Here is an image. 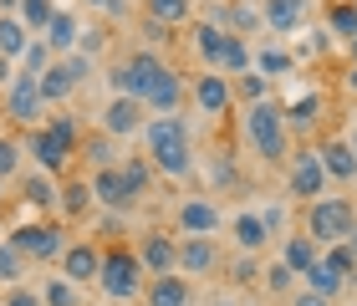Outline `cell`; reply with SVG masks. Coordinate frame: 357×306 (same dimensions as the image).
I'll list each match as a JSON object with an SVG mask.
<instances>
[{
  "label": "cell",
  "instance_id": "cell-56",
  "mask_svg": "<svg viewBox=\"0 0 357 306\" xmlns=\"http://www.w3.org/2000/svg\"><path fill=\"white\" fill-rule=\"evenodd\" d=\"M15 72H21V67H15V61H10V56H0V92H6V87L15 82Z\"/></svg>",
  "mask_w": 357,
  "mask_h": 306
},
{
  "label": "cell",
  "instance_id": "cell-17",
  "mask_svg": "<svg viewBox=\"0 0 357 306\" xmlns=\"http://www.w3.org/2000/svg\"><path fill=\"white\" fill-rule=\"evenodd\" d=\"M92 179V199H97V209H112V215H123V209H133L138 204V194L128 189V179H123V169H97V174H87Z\"/></svg>",
  "mask_w": 357,
  "mask_h": 306
},
{
  "label": "cell",
  "instance_id": "cell-27",
  "mask_svg": "<svg viewBox=\"0 0 357 306\" xmlns=\"http://www.w3.org/2000/svg\"><path fill=\"white\" fill-rule=\"evenodd\" d=\"M92 204L97 199H92V179H87V174H77V179H72V174H61V189H56V209H61V215L82 220Z\"/></svg>",
  "mask_w": 357,
  "mask_h": 306
},
{
  "label": "cell",
  "instance_id": "cell-28",
  "mask_svg": "<svg viewBox=\"0 0 357 306\" xmlns=\"http://www.w3.org/2000/svg\"><path fill=\"white\" fill-rule=\"evenodd\" d=\"M31 41H36V36L26 31L21 15H15V10H0V56H10L15 67H21V56H26V46H31Z\"/></svg>",
  "mask_w": 357,
  "mask_h": 306
},
{
  "label": "cell",
  "instance_id": "cell-43",
  "mask_svg": "<svg viewBox=\"0 0 357 306\" xmlns=\"http://www.w3.org/2000/svg\"><path fill=\"white\" fill-rule=\"evenodd\" d=\"M21 164H26V143H15V138H6L0 133V179H15V174H21Z\"/></svg>",
  "mask_w": 357,
  "mask_h": 306
},
{
  "label": "cell",
  "instance_id": "cell-9",
  "mask_svg": "<svg viewBox=\"0 0 357 306\" xmlns=\"http://www.w3.org/2000/svg\"><path fill=\"white\" fill-rule=\"evenodd\" d=\"M26 153H31V164H36L41 174H56V179L72 169V158H77V148H72V143H61L46 123L41 128H26Z\"/></svg>",
  "mask_w": 357,
  "mask_h": 306
},
{
  "label": "cell",
  "instance_id": "cell-33",
  "mask_svg": "<svg viewBox=\"0 0 357 306\" xmlns=\"http://www.w3.org/2000/svg\"><path fill=\"white\" fill-rule=\"evenodd\" d=\"M21 189H26L21 199H26L31 209H56V189H61V179H56V174H41V169H36V174H26Z\"/></svg>",
  "mask_w": 357,
  "mask_h": 306
},
{
  "label": "cell",
  "instance_id": "cell-25",
  "mask_svg": "<svg viewBox=\"0 0 357 306\" xmlns=\"http://www.w3.org/2000/svg\"><path fill=\"white\" fill-rule=\"evenodd\" d=\"M77 158H82L87 174H97V169H118V164H123L118 138H107V133H82V143H77Z\"/></svg>",
  "mask_w": 357,
  "mask_h": 306
},
{
  "label": "cell",
  "instance_id": "cell-48",
  "mask_svg": "<svg viewBox=\"0 0 357 306\" xmlns=\"http://www.w3.org/2000/svg\"><path fill=\"white\" fill-rule=\"evenodd\" d=\"M235 98H245V102H261V98H271V77H261V72L235 77Z\"/></svg>",
  "mask_w": 357,
  "mask_h": 306
},
{
  "label": "cell",
  "instance_id": "cell-11",
  "mask_svg": "<svg viewBox=\"0 0 357 306\" xmlns=\"http://www.w3.org/2000/svg\"><path fill=\"white\" fill-rule=\"evenodd\" d=\"M143 123H149V107L133 98H107L102 112H97V128L107 138H143Z\"/></svg>",
  "mask_w": 357,
  "mask_h": 306
},
{
  "label": "cell",
  "instance_id": "cell-49",
  "mask_svg": "<svg viewBox=\"0 0 357 306\" xmlns=\"http://www.w3.org/2000/svg\"><path fill=\"white\" fill-rule=\"evenodd\" d=\"M46 128H52V133H56L61 143H72V148L82 143V123H77L72 112H56V118H46Z\"/></svg>",
  "mask_w": 357,
  "mask_h": 306
},
{
  "label": "cell",
  "instance_id": "cell-24",
  "mask_svg": "<svg viewBox=\"0 0 357 306\" xmlns=\"http://www.w3.org/2000/svg\"><path fill=\"white\" fill-rule=\"evenodd\" d=\"M230 235H235V250H245V255H261L271 245V230H266L261 209H240L230 220Z\"/></svg>",
  "mask_w": 357,
  "mask_h": 306
},
{
  "label": "cell",
  "instance_id": "cell-30",
  "mask_svg": "<svg viewBox=\"0 0 357 306\" xmlns=\"http://www.w3.org/2000/svg\"><path fill=\"white\" fill-rule=\"evenodd\" d=\"M321 31H327L332 41H352L357 36V6L352 0H327V10H321Z\"/></svg>",
  "mask_w": 357,
  "mask_h": 306
},
{
  "label": "cell",
  "instance_id": "cell-5",
  "mask_svg": "<svg viewBox=\"0 0 357 306\" xmlns=\"http://www.w3.org/2000/svg\"><path fill=\"white\" fill-rule=\"evenodd\" d=\"M352 224H357V209L347 194H321V199L306 204V235L317 245H342Z\"/></svg>",
  "mask_w": 357,
  "mask_h": 306
},
{
  "label": "cell",
  "instance_id": "cell-59",
  "mask_svg": "<svg viewBox=\"0 0 357 306\" xmlns=\"http://www.w3.org/2000/svg\"><path fill=\"white\" fill-rule=\"evenodd\" d=\"M342 245H347V250L357 255V224H352V230H347V240H342Z\"/></svg>",
  "mask_w": 357,
  "mask_h": 306
},
{
  "label": "cell",
  "instance_id": "cell-61",
  "mask_svg": "<svg viewBox=\"0 0 357 306\" xmlns=\"http://www.w3.org/2000/svg\"><path fill=\"white\" fill-rule=\"evenodd\" d=\"M209 306H235V301H230V296H215V301H209Z\"/></svg>",
  "mask_w": 357,
  "mask_h": 306
},
{
  "label": "cell",
  "instance_id": "cell-58",
  "mask_svg": "<svg viewBox=\"0 0 357 306\" xmlns=\"http://www.w3.org/2000/svg\"><path fill=\"white\" fill-rule=\"evenodd\" d=\"M342 138H347V148H352V153H357V112H352V118H347V123H342Z\"/></svg>",
  "mask_w": 357,
  "mask_h": 306
},
{
  "label": "cell",
  "instance_id": "cell-12",
  "mask_svg": "<svg viewBox=\"0 0 357 306\" xmlns=\"http://www.w3.org/2000/svg\"><path fill=\"white\" fill-rule=\"evenodd\" d=\"M189 98H194V107H199L204 118H225V112L235 107V82L225 72H199L189 82Z\"/></svg>",
  "mask_w": 357,
  "mask_h": 306
},
{
  "label": "cell",
  "instance_id": "cell-7",
  "mask_svg": "<svg viewBox=\"0 0 357 306\" xmlns=\"http://www.w3.org/2000/svg\"><path fill=\"white\" fill-rule=\"evenodd\" d=\"M6 240L26 255V261H61V255H67V245H72L67 224H36V220L15 224V230H10Z\"/></svg>",
  "mask_w": 357,
  "mask_h": 306
},
{
  "label": "cell",
  "instance_id": "cell-51",
  "mask_svg": "<svg viewBox=\"0 0 357 306\" xmlns=\"http://www.w3.org/2000/svg\"><path fill=\"white\" fill-rule=\"evenodd\" d=\"M291 306H337V301L321 296V291H312V286H296V291H291Z\"/></svg>",
  "mask_w": 357,
  "mask_h": 306
},
{
  "label": "cell",
  "instance_id": "cell-47",
  "mask_svg": "<svg viewBox=\"0 0 357 306\" xmlns=\"http://www.w3.org/2000/svg\"><path fill=\"white\" fill-rule=\"evenodd\" d=\"M52 61H56V52H52V46H46V41L36 36V41L26 46V56H21V72H31V77H41L46 67H52Z\"/></svg>",
  "mask_w": 357,
  "mask_h": 306
},
{
  "label": "cell",
  "instance_id": "cell-10",
  "mask_svg": "<svg viewBox=\"0 0 357 306\" xmlns=\"http://www.w3.org/2000/svg\"><path fill=\"white\" fill-rule=\"evenodd\" d=\"M225 224V209L209 199V194H189L174 204V230L178 235H220Z\"/></svg>",
  "mask_w": 357,
  "mask_h": 306
},
{
  "label": "cell",
  "instance_id": "cell-14",
  "mask_svg": "<svg viewBox=\"0 0 357 306\" xmlns=\"http://www.w3.org/2000/svg\"><path fill=\"white\" fill-rule=\"evenodd\" d=\"M133 250H138V261H143L149 276H169V270H178V235H169V230H143Z\"/></svg>",
  "mask_w": 357,
  "mask_h": 306
},
{
  "label": "cell",
  "instance_id": "cell-37",
  "mask_svg": "<svg viewBox=\"0 0 357 306\" xmlns=\"http://www.w3.org/2000/svg\"><path fill=\"white\" fill-rule=\"evenodd\" d=\"M301 286H312V291H321V296H332V301H337V296H342L352 281H342V276H337V270H332L327 261H317V266L301 276Z\"/></svg>",
  "mask_w": 357,
  "mask_h": 306
},
{
  "label": "cell",
  "instance_id": "cell-15",
  "mask_svg": "<svg viewBox=\"0 0 357 306\" xmlns=\"http://www.w3.org/2000/svg\"><path fill=\"white\" fill-rule=\"evenodd\" d=\"M327 98L312 87V92H296L291 102H281V112H286V128H291V138H312L317 128H321V118H327Z\"/></svg>",
  "mask_w": 357,
  "mask_h": 306
},
{
  "label": "cell",
  "instance_id": "cell-45",
  "mask_svg": "<svg viewBox=\"0 0 357 306\" xmlns=\"http://www.w3.org/2000/svg\"><path fill=\"white\" fill-rule=\"evenodd\" d=\"M321 261H327L342 281H357V255H352L347 245H321Z\"/></svg>",
  "mask_w": 357,
  "mask_h": 306
},
{
  "label": "cell",
  "instance_id": "cell-62",
  "mask_svg": "<svg viewBox=\"0 0 357 306\" xmlns=\"http://www.w3.org/2000/svg\"><path fill=\"white\" fill-rule=\"evenodd\" d=\"M15 6H21V0H0V10H15Z\"/></svg>",
  "mask_w": 357,
  "mask_h": 306
},
{
  "label": "cell",
  "instance_id": "cell-16",
  "mask_svg": "<svg viewBox=\"0 0 357 306\" xmlns=\"http://www.w3.org/2000/svg\"><path fill=\"white\" fill-rule=\"evenodd\" d=\"M56 270L67 281H77V286H97V270H102V250H97V240H72L67 255L56 261Z\"/></svg>",
  "mask_w": 357,
  "mask_h": 306
},
{
  "label": "cell",
  "instance_id": "cell-18",
  "mask_svg": "<svg viewBox=\"0 0 357 306\" xmlns=\"http://www.w3.org/2000/svg\"><path fill=\"white\" fill-rule=\"evenodd\" d=\"M261 15H266V31H275V36H301L312 0H261Z\"/></svg>",
  "mask_w": 357,
  "mask_h": 306
},
{
  "label": "cell",
  "instance_id": "cell-63",
  "mask_svg": "<svg viewBox=\"0 0 357 306\" xmlns=\"http://www.w3.org/2000/svg\"><path fill=\"white\" fill-rule=\"evenodd\" d=\"M0 199H6V179H0Z\"/></svg>",
  "mask_w": 357,
  "mask_h": 306
},
{
  "label": "cell",
  "instance_id": "cell-60",
  "mask_svg": "<svg viewBox=\"0 0 357 306\" xmlns=\"http://www.w3.org/2000/svg\"><path fill=\"white\" fill-rule=\"evenodd\" d=\"M347 61H357V36H352V41H347Z\"/></svg>",
  "mask_w": 357,
  "mask_h": 306
},
{
  "label": "cell",
  "instance_id": "cell-8",
  "mask_svg": "<svg viewBox=\"0 0 357 306\" xmlns=\"http://www.w3.org/2000/svg\"><path fill=\"white\" fill-rule=\"evenodd\" d=\"M6 118L15 128H41L46 123V102H41V87L31 72H15V82L6 87Z\"/></svg>",
  "mask_w": 357,
  "mask_h": 306
},
{
  "label": "cell",
  "instance_id": "cell-29",
  "mask_svg": "<svg viewBox=\"0 0 357 306\" xmlns=\"http://www.w3.org/2000/svg\"><path fill=\"white\" fill-rule=\"evenodd\" d=\"M281 261L296 270V276H306V270L321 261V245H317L312 235H286V240H281Z\"/></svg>",
  "mask_w": 357,
  "mask_h": 306
},
{
  "label": "cell",
  "instance_id": "cell-34",
  "mask_svg": "<svg viewBox=\"0 0 357 306\" xmlns=\"http://www.w3.org/2000/svg\"><path fill=\"white\" fill-rule=\"evenodd\" d=\"M118 169H123V179H128V189H133L138 199L153 189V174H158V169L149 164V153H123V164H118Z\"/></svg>",
  "mask_w": 357,
  "mask_h": 306
},
{
  "label": "cell",
  "instance_id": "cell-19",
  "mask_svg": "<svg viewBox=\"0 0 357 306\" xmlns=\"http://www.w3.org/2000/svg\"><path fill=\"white\" fill-rule=\"evenodd\" d=\"M317 153H321V169H327V179H332V184H357V153L347 148V138H342V133L321 138V143H317Z\"/></svg>",
  "mask_w": 357,
  "mask_h": 306
},
{
  "label": "cell",
  "instance_id": "cell-31",
  "mask_svg": "<svg viewBox=\"0 0 357 306\" xmlns=\"http://www.w3.org/2000/svg\"><path fill=\"white\" fill-rule=\"evenodd\" d=\"M220 41H225V31L215 21H189V46H194V56L204 61V72L215 67V56H220Z\"/></svg>",
  "mask_w": 357,
  "mask_h": 306
},
{
  "label": "cell",
  "instance_id": "cell-38",
  "mask_svg": "<svg viewBox=\"0 0 357 306\" xmlns=\"http://www.w3.org/2000/svg\"><path fill=\"white\" fill-rule=\"evenodd\" d=\"M261 286H266L271 296H291V291H296V270H291L286 261H271L261 270Z\"/></svg>",
  "mask_w": 357,
  "mask_h": 306
},
{
  "label": "cell",
  "instance_id": "cell-21",
  "mask_svg": "<svg viewBox=\"0 0 357 306\" xmlns=\"http://www.w3.org/2000/svg\"><path fill=\"white\" fill-rule=\"evenodd\" d=\"M143 306H194L189 276H178V270H169V276H149V286H143Z\"/></svg>",
  "mask_w": 357,
  "mask_h": 306
},
{
  "label": "cell",
  "instance_id": "cell-6",
  "mask_svg": "<svg viewBox=\"0 0 357 306\" xmlns=\"http://www.w3.org/2000/svg\"><path fill=\"white\" fill-rule=\"evenodd\" d=\"M327 169H321V153H317V143H301V148H291L286 158V194L291 199H301V204H312L327 194Z\"/></svg>",
  "mask_w": 357,
  "mask_h": 306
},
{
  "label": "cell",
  "instance_id": "cell-55",
  "mask_svg": "<svg viewBox=\"0 0 357 306\" xmlns=\"http://www.w3.org/2000/svg\"><path fill=\"white\" fill-rule=\"evenodd\" d=\"M82 6L102 10V15H128V0H82Z\"/></svg>",
  "mask_w": 357,
  "mask_h": 306
},
{
  "label": "cell",
  "instance_id": "cell-26",
  "mask_svg": "<svg viewBox=\"0 0 357 306\" xmlns=\"http://www.w3.org/2000/svg\"><path fill=\"white\" fill-rule=\"evenodd\" d=\"M189 98V82H184V72H174V67H164L158 72V82H153V92H149V112H178V102Z\"/></svg>",
  "mask_w": 357,
  "mask_h": 306
},
{
  "label": "cell",
  "instance_id": "cell-13",
  "mask_svg": "<svg viewBox=\"0 0 357 306\" xmlns=\"http://www.w3.org/2000/svg\"><path fill=\"white\" fill-rule=\"evenodd\" d=\"M215 270H220L215 235H178V276L199 281V276H215Z\"/></svg>",
  "mask_w": 357,
  "mask_h": 306
},
{
  "label": "cell",
  "instance_id": "cell-36",
  "mask_svg": "<svg viewBox=\"0 0 357 306\" xmlns=\"http://www.w3.org/2000/svg\"><path fill=\"white\" fill-rule=\"evenodd\" d=\"M143 10L164 26H189L194 21V0H143Z\"/></svg>",
  "mask_w": 357,
  "mask_h": 306
},
{
  "label": "cell",
  "instance_id": "cell-41",
  "mask_svg": "<svg viewBox=\"0 0 357 306\" xmlns=\"http://www.w3.org/2000/svg\"><path fill=\"white\" fill-rule=\"evenodd\" d=\"M21 276H26V255L10 240H0V286H21Z\"/></svg>",
  "mask_w": 357,
  "mask_h": 306
},
{
  "label": "cell",
  "instance_id": "cell-57",
  "mask_svg": "<svg viewBox=\"0 0 357 306\" xmlns=\"http://www.w3.org/2000/svg\"><path fill=\"white\" fill-rule=\"evenodd\" d=\"M342 92H352V98H357V61H347V72H342Z\"/></svg>",
  "mask_w": 357,
  "mask_h": 306
},
{
  "label": "cell",
  "instance_id": "cell-44",
  "mask_svg": "<svg viewBox=\"0 0 357 306\" xmlns=\"http://www.w3.org/2000/svg\"><path fill=\"white\" fill-rule=\"evenodd\" d=\"M327 46H332L327 31H301V41L291 46V56L296 61H317V56H327Z\"/></svg>",
  "mask_w": 357,
  "mask_h": 306
},
{
  "label": "cell",
  "instance_id": "cell-3",
  "mask_svg": "<svg viewBox=\"0 0 357 306\" xmlns=\"http://www.w3.org/2000/svg\"><path fill=\"white\" fill-rule=\"evenodd\" d=\"M149 270H143L138 261V250L133 245H102V270H97V291H102L112 306H128V301H138L143 296V281Z\"/></svg>",
  "mask_w": 357,
  "mask_h": 306
},
{
  "label": "cell",
  "instance_id": "cell-2",
  "mask_svg": "<svg viewBox=\"0 0 357 306\" xmlns=\"http://www.w3.org/2000/svg\"><path fill=\"white\" fill-rule=\"evenodd\" d=\"M240 138H245V148L271 169L291 158V128H286V112H281L275 98L245 102V112H240Z\"/></svg>",
  "mask_w": 357,
  "mask_h": 306
},
{
  "label": "cell",
  "instance_id": "cell-1",
  "mask_svg": "<svg viewBox=\"0 0 357 306\" xmlns=\"http://www.w3.org/2000/svg\"><path fill=\"white\" fill-rule=\"evenodd\" d=\"M143 153H149V164L158 174H169V179H189V174L199 169L189 123L178 118V112H149V123H143Z\"/></svg>",
  "mask_w": 357,
  "mask_h": 306
},
{
  "label": "cell",
  "instance_id": "cell-52",
  "mask_svg": "<svg viewBox=\"0 0 357 306\" xmlns=\"http://www.w3.org/2000/svg\"><path fill=\"white\" fill-rule=\"evenodd\" d=\"M138 31H143V41H149V52H153L158 41H169V26H164V21H153V15H143V26H138Z\"/></svg>",
  "mask_w": 357,
  "mask_h": 306
},
{
  "label": "cell",
  "instance_id": "cell-42",
  "mask_svg": "<svg viewBox=\"0 0 357 306\" xmlns=\"http://www.w3.org/2000/svg\"><path fill=\"white\" fill-rule=\"evenodd\" d=\"M255 26H266L261 6H255V0H235V6H230V31H235V36H245V31H255Z\"/></svg>",
  "mask_w": 357,
  "mask_h": 306
},
{
  "label": "cell",
  "instance_id": "cell-53",
  "mask_svg": "<svg viewBox=\"0 0 357 306\" xmlns=\"http://www.w3.org/2000/svg\"><path fill=\"white\" fill-rule=\"evenodd\" d=\"M0 306H41V296L31 291V286H10V296L0 301Z\"/></svg>",
  "mask_w": 357,
  "mask_h": 306
},
{
  "label": "cell",
  "instance_id": "cell-23",
  "mask_svg": "<svg viewBox=\"0 0 357 306\" xmlns=\"http://www.w3.org/2000/svg\"><path fill=\"white\" fill-rule=\"evenodd\" d=\"M36 87H41V102H46V107H52V102H67V98H72V92H77V87H82V82H77V72H72V61H67V56H56V61H52V67H46V72L36 77Z\"/></svg>",
  "mask_w": 357,
  "mask_h": 306
},
{
  "label": "cell",
  "instance_id": "cell-39",
  "mask_svg": "<svg viewBox=\"0 0 357 306\" xmlns=\"http://www.w3.org/2000/svg\"><path fill=\"white\" fill-rule=\"evenodd\" d=\"M52 10H56V0H21V6H15V15L26 21V31H31V36H41V31H46Z\"/></svg>",
  "mask_w": 357,
  "mask_h": 306
},
{
  "label": "cell",
  "instance_id": "cell-32",
  "mask_svg": "<svg viewBox=\"0 0 357 306\" xmlns=\"http://www.w3.org/2000/svg\"><path fill=\"white\" fill-rule=\"evenodd\" d=\"M255 72L261 77H291L296 72V56H291V46H275V41H266V46H255Z\"/></svg>",
  "mask_w": 357,
  "mask_h": 306
},
{
  "label": "cell",
  "instance_id": "cell-35",
  "mask_svg": "<svg viewBox=\"0 0 357 306\" xmlns=\"http://www.w3.org/2000/svg\"><path fill=\"white\" fill-rule=\"evenodd\" d=\"M36 296H41V306H82V286L67 281V276L56 270V276H46V286H41Z\"/></svg>",
  "mask_w": 357,
  "mask_h": 306
},
{
  "label": "cell",
  "instance_id": "cell-46",
  "mask_svg": "<svg viewBox=\"0 0 357 306\" xmlns=\"http://www.w3.org/2000/svg\"><path fill=\"white\" fill-rule=\"evenodd\" d=\"M261 270H266L261 255H245V250H240L235 261H230V281H235V286H255V281H261Z\"/></svg>",
  "mask_w": 357,
  "mask_h": 306
},
{
  "label": "cell",
  "instance_id": "cell-22",
  "mask_svg": "<svg viewBox=\"0 0 357 306\" xmlns=\"http://www.w3.org/2000/svg\"><path fill=\"white\" fill-rule=\"evenodd\" d=\"M77 36H82V21H77V10H72V6H56L52 21H46V31H41V41L52 46L56 56H67V52H77Z\"/></svg>",
  "mask_w": 357,
  "mask_h": 306
},
{
  "label": "cell",
  "instance_id": "cell-54",
  "mask_svg": "<svg viewBox=\"0 0 357 306\" xmlns=\"http://www.w3.org/2000/svg\"><path fill=\"white\" fill-rule=\"evenodd\" d=\"M261 220H266V230H271V240H275V230L286 224V209H281V204H261Z\"/></svg>",
  "mask_w": 357,
  "mask_h": 306
},
{
  "label": "cell",
  "instance_id": "cell-50",
  "mask_svg": "<svg viewBox=\"0 0 357 306\" xmlns=\"http://www.w3.org/2000/svg\"><path fill=\"white\" fill-rule=\"evenodd\" d=\"M102 46H107V41L97 36V31H87V26H82V36H77V52H82L87 61H97V56H102Z\"/></svg>",
  "mask_w": 357,
  "mask_h": 306
},
{
  "label": "cell",
  "instance_id": "cell-64",
  "mask_svg": "<svg viewBox=\"0 0 357 306\" xmlns=\"http://www.w3.org/2000/svg\"><path fill=\"white\" fill-rule=\"evenodd\" d=\"M352 6H357V0H352Z\"/></svg>",
  "mask_w": 357,
  "mask_h": 306
},
{
  "label": "cell",
  "instance_id": "cell-40",
  "mask_svg": "<svg viewBox=\"0 0 357 306\" xmlns=\"http://www.w3.org/2000/svg\"><path fill=\"white\" fill-rule=\"evenodd\" d=\"M204 179L215 184V189H235V184H240V169H235V158H230V153H215V158L204 164Z\"/></svg>",
  "mask_w": 357,
  "mask_h": 306
},
{
  "label": "cell",
  "instance_id": "cell-20",
  "mask_svg": "<svg viewBox=\"0 0 357 306\" xmlns=\"http://www.w3.org/2000/svg\"><path fill=\"white\" fill-rule=\"evenodd\" d=\"M209 72H225L230 82H235V77H245V72H255V46L245 36H235V31H225L220 56H215V67H209Z\"/></svg>",
  "mask_w": 357,
  "mask_h": 306
},
{
  "label": "cell",
  "instance_id": "cell-4",
  "mask_svg": "<svg viewBox=\"0 0 357 306\" xmlns=\"http://www.w3.org/2000/svg\"><path fill=\"white\" fill-rule=\"evenodd\" d=\"M169 61L149 52V46H138L133 56H123V61H112V72H107V87H112V98H133V102H149V92L158 82V72H164Z\"/></svg>",
  "mask_w": 357,
  "mask_h": 306
}]
</instances>
